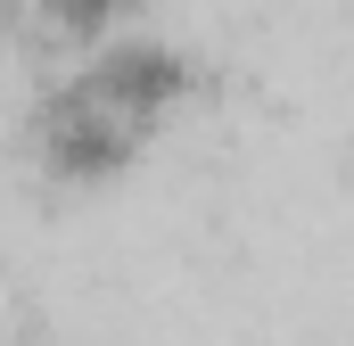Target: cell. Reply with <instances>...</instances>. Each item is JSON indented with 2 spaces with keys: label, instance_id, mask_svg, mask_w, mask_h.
<instances>
[{
  "label": "cell",
  "instance_id": "6da1fadb",
  "mask_svg": "<svg viewBox=\"0 0 354 346\" xmlns=\"http://www.w3.org/2000/svg\"><path fill=\"white\" fill-rule=\"evenodd\" d=\"M206 66L165 33H107L25 107V157L50 181H115L198 99Z\"/></svg>",
  "mask_w": 354,
  "mask_h": 346
},
{
  "label": "cell",
  "instance_id": "7a4b0ae2",
  "mask_svg": "<svg viewBox=\"0 0 354 346\" xmlns=\"http://www.w3.org/2000/svg\"><path fill=\"white\" fill-rule=\"evenodd\" d=\"M132 8H140V0H17V17H33L41 33H58V42H75V50L107 42V33H124Z\"/></svg>",
  "mask_w": 354,
  "mask_h": 346
}]
</instances>
